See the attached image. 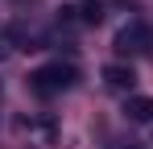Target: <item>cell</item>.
I'll use <instances>...</instances> for the list:
<instances>
[{"instance_id":"obj_1","label":"cell","mask_w":153,"mask_h":149,"mask_svg":"<svg viewBox=\"0 0 153 149\" xmlns=\"http://www.w3.org/2000/svg\"><path fill=\"white\" fill-rule=\"evenodd\" d=\"M75 79H79V71L71 62H46V66H37V71L29 74V87L37 95H58V91L75 87Z\"/></svg>"},{"instance_id":"obj_2","label":"cell","mask_w":153,"mask_h":149,"mask_svg":"<svg viewBox=\"0 0 153 149\" xmlns=\"http://www.w3.org/2000/svg\"><path fill=\"white\" fill-rule=\"evenodd\" d=\"M149 42H153V33H149V25H141V21L124 25L116 33V50L120 54H141V50H149Z\"/></svg>"},{"instance_id":"obj_3","label":"cell","mask_w":153,"mask_h":149,"mask_svg":"<svg viewBox=\"0 0 153 149\" xmlns=\"http://www.w3.org/2000/svg\"><path fill=\"white\" fill-rule=\"evenodd\" d=\"M124 116H128V120H137V124L153 120V99H149V95H132V99L124 104Z\"/></svg>"},{"instance_id":"obj_4","label":"cell","mask_w":153,"mask_h":149,"mask_svg":"<svg viewBox=\"0 0 153 149\" xmlns=\"http://www.w3.org/2000/svg\"><path fill=\"white\" fill-rule=\"evenodd\" d=\"M103 83H108V87H116V91H124V87H132V66H120V62L103 66Z\"/></svg>"},{"instance_id":"obj_5","label":"cell","mask_w":153,"mask_h":149,"mask_svg":"<svg viewBox=\"0 0 153 149\" xmlns=\"http://www.w3.org/2000/svg\"><path fill=\"white\" fill-rule=\"evenodd\" d=\"M103 13H100V0H87L83 4V21H100Z\"/></svg>"}]
</instances>
